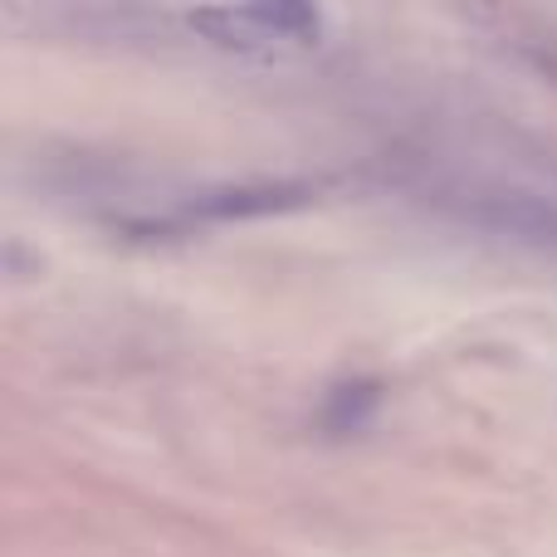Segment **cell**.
<instances>
[{
    "instance_id": "6da1fadb",
    "label": "cell",
    "mask_w": 557,
    "mask_h": 557,
    "mask_svg": "<svg viewBox=\"0 0 557 557\" xmlns=\"http://www.w3.org/2000/svg\"><path fill=\"white\" fill-rule=\"evenodd\" d=\"M313 201V186L304 182H260V186H225V191H206L186 206L196 221H260V215H284Z\"/></svg>"
},
{
    "instance_id": "277c9868",
    "label": "cell",
    "mask_w": 557,
    "mask_h": 557,
    "mask_svg": "<svg viewBox=\"0 0 557 557\" xmlns=\"http://www.w3.org/2000/svg\"><path fill=\"white\" fill-rule=\"evenodd\" d=\"M372 406H376V386L372 382L337 386V392L327 396V406H323V425L327 431H337V435H347V431H357V425L372 416Z\"/></svg>"
},
{
    "instance_id": "7a4b0ae2",
    "label": "cell",
    "mask_w": 557,
    "mask_h": 557,
    "mask_svg": "<svg viewBox=\"0 0 557 557\" xmlns=\"http://www.w3.org/2000/svg\"><path fill=\"white\" fill-rule=\"evenodd\" d=\"M186 25H191L206 45L240 49V54L278 45V35L264 25V15L250 5V0H245V5H201V10H191V15H186Z\"/></svg>"
},
{
    "instance_id": "3957f363",
    "label": "cell",
    "mask_w": 557,
    "mask_h": 557,
    "mask_svg": "<svg viewBox=\"0 0 557 557\" xmlns=\"http://www.w3.org/2000/svg\"><path fill=\"white\" fill-rule=\"evenodd\" d=\"M250 5L260 10L264 25H270L278 39H294V45H318V35H323L313 0H250Z\"/></svg>"
}]
</instances>
